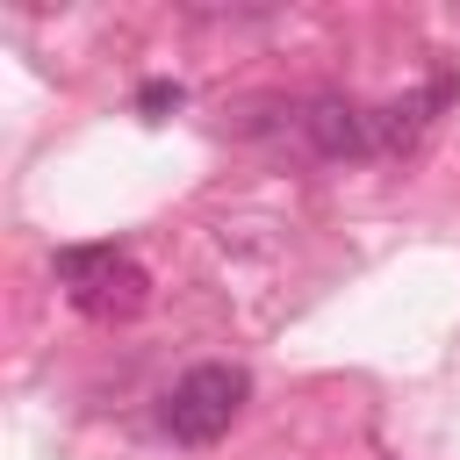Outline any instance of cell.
<instances>
[{
	"mask_svg": "<svg viewBox=\"0 0 460 460\" xmlns=\"http://www.w3.org/2000/svg\"><path fill=\"white\" fill-rule=\"evenodd\" d=\"M50 273L65 288V302L79 316H101V323H122V316H137L151 302V280L122 244H65L50 259Z\"/></svg>",
	"mask_w": 460,
	"mask_h": 460,
	"instance_id": "cell-1",
	"label": "cell"
},
{
	"mask_svg": "<svg viewBox=\"0 0 460 460\" xmlns=\"http://www.w3.org/2000/svg\"><path fill=\"white\" fill-rule=\"evenodd\" d=\"M244 395H252V374H244V367H223V359H208V367H187V374L165 388V402H158V424H165L180 446H208V438H223V431L237 424Z\"/></svg>",
	"mask_w": 460,
	"mask_h": 460,
	"instance_id": "cell-2",
	"label": "cell"
},
{
	"mask_svg": "<svg viewBox=\"0 0 460 460\" xmlns=\"http://www.w3.org/2000/svg\"><path fill=\"white\" fill-rule=\"evenodd\" d=\"M438 108H446V86H424V93H402V101L374 108V151H410V144L431 129Z\"/></svg>",
	"mask_w": 460,
	"mask_h": 460,
	"instance_id": "cell-3",
	"label": "cell"
},
{
	"mask_svg": "<svg viewBox=\"0 0 460 460\" xmlns=\"http://www.w3.org/2000/svg\"><path fill=\"white\" fill-rule=\"evenodd\" d=\"M137 108H144V115H165V108H180V86H165V79H151V86L137 93Z\"/></svg>",
	"mask_w": 460,
	"mask_h": 460,
	"instance_id": "cell-4",
	"label": "cell"
}]
</instances>
